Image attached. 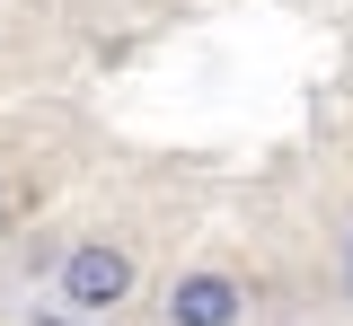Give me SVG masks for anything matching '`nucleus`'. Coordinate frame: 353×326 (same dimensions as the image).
<instances>
[{
	"mask_svg": "<svg viewBox=\"0 0 353 326\" xmlns=\"http://www.w3.org/2000/svg\"><path fill=\"white\" fill-rule=\"evenodd\" d=\"M62 300H71L80 318L124 309V300H132V256L115 247V238H80V247L62 256Z\"/></svg>",
	"mask_w": 353,
	"mask_h": 326,
	"instance_id": "obj_1",
	"label": "nucleus"
},
{
	"mask_svg": "<svg viewBox=\"0 0 353 326\" xmlns=\"http://www.w3.org/2000/svg\"><path fill=\"white\" fill-rule=\"evenodd\" d=\"M248 291L230 274H176L168 282V326H239Z\"/></svg>",
	"mask_w": 353,
	"mask_h": 326,
	"instance_id": "obj_2",
	"label": "nucleus"
},
{
	"mask_svg": "<svg viewBox=\"0 0 353 326\" xmlns=\"http://www.w3.org/2000/svg\"><path fill=\"white\" fill-rule=\"evenodd\" d=\"M345 256H353V238H345Z\"/></svg>",
	"mask_w": 353,
	"mask_h": 326,
	"instance_id": "obj_3",
	"label": "nucleus"
}]
</instances>
